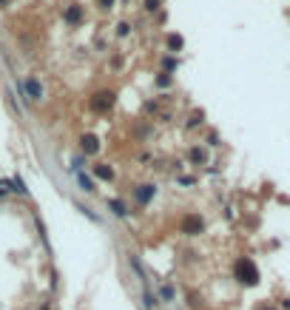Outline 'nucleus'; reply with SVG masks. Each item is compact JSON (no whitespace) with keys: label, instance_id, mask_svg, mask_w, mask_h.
<instances>
[{"label":"nucleus","instance_id":"nucleus-1","mask_svg":"<svg viewBox=\"0 0 290 310\" xmlns=\"http://www.w3.org/2000/svg\"><path fill=\"white\" fill-rule=\"evenodd\" d=\"M233 270H236V279L242 284H256L259 282V270H256V265L250 262V259H239Z\"/></svg>","mask_w":290,"mask_h":310},{"label":"nucleus","instance_id":"nucleus-2","mask_svg":"<svg viewBox=\"0 0 290 310\" xmlns=\"http://www.w3.org/2000/svg\"><path fill=\"white\" fill-rule=\"evenodd\" d=\"M108 106H111V94H106V91H103V94H97V97L91 100V108H94V111H106Z\"/></svg>","mask_w":290,"mask_h":310},{"label":"nucleus","instance_id":"nucleus-3","mask_svg":"<svg viewBox=\"0 0 290 310\" xmlns=\"http://www.w3.org/2000/svg\"><path fill=\"white\" fill-rule=\"evenodd\" d=\"M199 228H202V219H199V216H188V219L182 222L185 233H199Z\"/></svg>","mask_w":290,"mask_h":310},{"label":"nucleus","instance_id":"nucleus-4","mask_svg":"<svg viewBox=\"0 0 290 310\" xmlns=\"http://www.w3.org/2000/svg\"><path fill=\"white\" fill-rule=\"evenodd\" d=\"M26 94H29L32 100H40V97H43V89H40V83H37L35 77H32V80H26Z\"/></svg>","mask_w":290,"mask_h":310},{"label":"nucleus","instance_id":"nucleus-5","mask_svg":"<svg viewBox=\"0 0 290 310\" xmlns=\"http://www.w3.org/2000/svg\"><path fill=\"white\" fill-rule=\"evenodd\" d=\"M97 148H100L97 137H83V151H86V154H97Z\"/></svg>","mask_w":290,"mask_h":310},{"label":"nucleus","instance_id":"nucleus-6","mask_svg":"<svg viewBox=\"0 0 290 310\" xmlns=\"http://www.w3.org/2000/svg\"><path fill=\"white\" fill-rule=\"evenodd\" d=\"M151 196H154V188H151V185H140V188H137V199H140L142 205L148 202Z\"/></svg>","mask_w":290,"mask_h":310},{"label":"nucleus","instance_id":"nucleus-7","mask_svg":"<svg viewBox=\"0 0 290 310\" xmlns=\"http://www.w3.org/2000/svg\"><path fill=\"white\" fill-rule=\"evenodd\" d=\"M66 20H69V23H77V20H80V9H77V6H71V9L66 12Z\"/></svg>","mask_w":290,"mask_h":310},{"label":"nucleus","instance_id":"nucleus-8","mask_svg":"<svg viewBox=\"0 0 290 310\" xmlns=\"http://www.w3.org/2000/svg\"><path fill=\"white\" fill-rule=\"evenodd\" d=\"M108 205H111V211H114L117 216H125V205H123V202H117V199H111Z\"/></svg>","mask_w":290,"mask_h":310},{"label":"nucleus","instance_id":"nucleus-9","mask_svg":"<svg viewBox=\"0 0 290 310\" xmlns=\"http://www.w3.org/2000/svg\"><path fill=\"white\" fill-rule=\"evenodd\" d=\"M97 177H100V179H111V168H106V165H97Z\"/></svg>","mask_w":290,"mask_h":310},{"label":"nucleus","instance_id":"nucleus-10","mask_svg":"<svg viewBox=\"0 0 290 310\" xmlns=\"http://www.w3.org/2000/svg\"><path fill=\"white\" fill-rule=\"evenodd\" d=\"M80 185L86 188V191H94V182H91L88 177H83V174H80Z\"/></svg>","mask_w":290,"mask_h":310},{"label":"nucleus","instance_id":"nucleus-11","mask_svg":"<svg viewBox=\"0 0 290 310\" xmlns=\"http://www.w3.org/2000/svg\"><path fill=\"white\" fill-rule=\"evenodd\" d=\"M157 3L159 0H148V9H157Z\"/></svg>","mask_w":290,"mask_h":310},{"label":"nucleus","instance_id":"nucleus-12","mask_svg":"<svg viewBox=\"0 0 290 310\" xmlns=\"http://www.w3.org/2000/svg\"><path fill=\"white\" fill-rule=\"evenodd\" d=\"M267 310H273V307H267Z\"/></svg>","mask_w":290,"mask_h":310}]
</instances>
